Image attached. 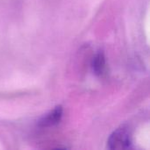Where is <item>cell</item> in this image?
Wrapping results in <instances>:
<instances>
[{
  "label": "cell",
  "mask_w": 150,
  "mask_h": 150,
  "mask_svg": "<svg viewBox=\"0 0 150 150\" xmlns=\"http://www.w3.org/2000/svg\"><path fill=\"white\" fill-rule=\"evenodd\" d=\"M91 67L93 69V72L97 76H101L105 69V57L104 53L98 52L93 58L91 62Z\"/></svg>",
  "instance_id": "obj_3"
},
{
  "label": "cell",
  "mask_w": 150,
  "mask_h": 150,
  "mask_svg": "<svg viewBox=\"0 0 150 150\" xmlns=\"http://www.w3.org/2000/svg\"><path fill=\"white\" fill-rule=\"evenodd\" d=\"M131 146V138L127 128L122 127L115 130L109 137L107 147L110 149H127Z\"/></svg>",
  "instance_id": "obj_1"
},
{
  "label": "cell",
  "mask_w": 150,
  "mask_h": 150,
  "mask_svg": "<svg viewBox=\"0 0 150 150\" xmlns=\"http://www.w3.org/2000/svg\"><path fill=\"white\" fill-rule=\"evenodd\" d=\"M62 112L63 110L62 105L56 106L38 121V126L40 127H50L57 125L62 120Z\"/></svg>",
  "instance_id": "obj_2"
}]
</instances>
